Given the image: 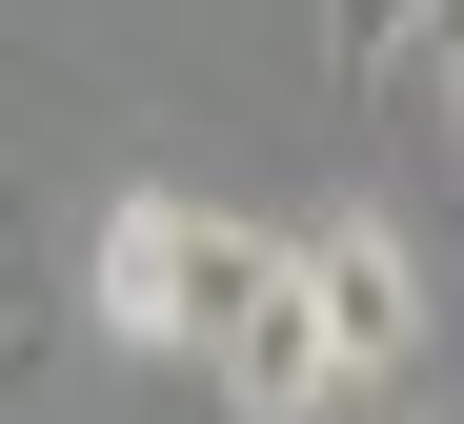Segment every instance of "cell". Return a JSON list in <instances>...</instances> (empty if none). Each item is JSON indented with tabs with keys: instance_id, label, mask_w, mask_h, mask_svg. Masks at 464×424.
<instances>
[{
	"instance_id": "6da1fadb",
	"label": "cell",
	"mask_w": 464,
	"mask_h": 424,
	"mask_svg": "<svg viewBox=\"0 0 464 424\" xmlns=\"http://www.w3.org/2000/svg\"><path fill=\"white\" fill-rule=\"evenodd\" d=\"M263 263H283V222H222V202H182V182H121V202L82 222V323L141 344V364H202V323L243 303Z\"/></svg>"
},
{
	"instance_id": "7a4b0ae2",
	"label": "cell",
	"mask_w": 464,
	"mask_h": 424,
	"mask_svg": "<svg viewBox=\"0 0 464 424\" xmlns=\"http://www.w3.org/2000/svg\"><path fill=\"white\" fill-rule=\"evenodd\" d=\"M283 283H303V323H324V364H343V384H404V364H424V242L383 222V202L283 222Z\"/></svg>"
},
{
	"instance_id": "3957f363",
	"label": "cell",
	"mask_w": 464,
	"mask_h": 424,
	"mask_svg": "<svg viewBox=\"0 0 464 424\" xmlns=\"http://www.w3.org/2000/svg\"><path fill=\"white\" fill-rule=\"evenodd\" d=\"M202 384L243 404V424H343V364H324V323H303V283H283V263L202 323Z\"/></svg>"
},
{
	"instance_id": "277c9868",
	"label": "cell",
	"mask_w": 464,
	"mask_h": 424,
	"mask_svg": "<svg viewBox=\"0 0 464 424\" xmlns=\"http://www.w3.org/2000/svg\"><path fill=\"white\" fill-rule=\"evenodd\" d=\"M404 61H424V102H444V142H464V0H404Z\"/></svg>"
},
{
	"instance_id": "5b68a950",
	"label": "cell",
	"mask_w": 464,
	"mask_h": 424,
	"mask_svg": "<svg viewBox=\"0 0 464 424\" xmlns=\"http://www.w3.org/2000/svg\"><path fill=\"white\" fill-rule=\"evenodd\" d=\"M383 424H404V404H383Z\"/></svg>"
}]
</instances>
